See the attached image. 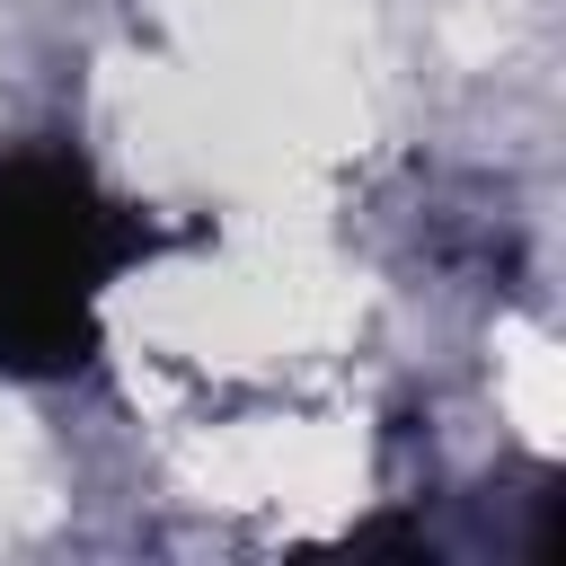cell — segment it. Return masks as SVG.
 <instances>
[{
	"mask_svg": "<svg viewBox=\"0 0 566 566\" xmlns=\"http://www.w3.org/2000/svg\"><path fill=\"white\" fill-rule=\"evenodd\" d=\"M159 256V221L97 186L71 150L0 159V380H62L97 354L115 274Z\"/></svg>",
	"mask_w": 566,
	"mask_h": 566,
	"instance_id": "cell-1",
	"label": "cell"
}]
</instances>
